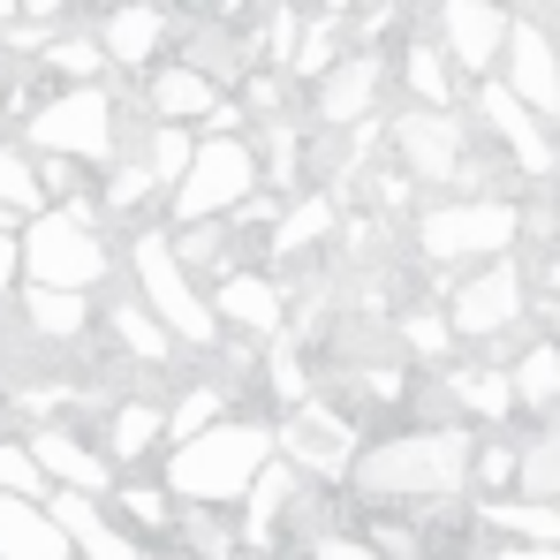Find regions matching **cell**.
<instances>
[{"mask_svg": "<svg viewBox=\"0 0 560 560\" xmlns=\"http://www.w3.org/2000/svg\"><path fill=\"white\" fill-rule=\"evenodd\" d=\"M61 401H77V386H61V378L8 386V409H15V417H31V424H61Z\"/></svg>", "mask_w": 560, "mask_h": 560, "instance_id": "b9f144b4", "label": "cell"}, {"mask_svg": "<svg viewBox=\"0 0 560 560\" xmlns=\"http://www.w3.org/2000/svg\"><path fill=\"white\" fill-rule=\"evenodd\" d=\"M401 84L417 106H455V61L440 54V38H409L401 46Z\"/></svg>", "mask_w": 560, "mask_h": 560, "instance_id": "4dcf8cb0", "label": "cell"}, {"mask_svg": "<svg viewBox=\"0 0 560 560\" xmlns=\"http://www.w3.org/2000/svg\"><path fill=\"white\" fill-rule=\"evenodd\" d=\"M46 197H38V160L23 144H0V220H31Z\"/></svg>", "mask_w": 560, "mask_h": 560, "instance_id": "d590c367", "label": "cell"}, {"mask_svg": "<svg viewBox=\"0 0 560 560\" xmlns=\"http://www.w3.org/2000/svg\"><path fill=\"white\" fill-rule=\"evenodd\" d=\"M15 15H23V0H0V31H8V23H15Z\"/></svg>", "mask_w": 560, "mask_h": 560, "instance_id": "c3c4849f", "label": "cell"}, {"mask_svg": "<svg viewBox=\"0 0 560 560\" xmlns=\"http://www.w3.org/2000/svg\"><path fill=\"white\" fill-rule=\"evenodd\" d=\"M386 144H394V167H401L409 183H432V189L463 183V197H477V189H469V129H463L455 106H409V114L386 129Z\"/></svg>", "mask_w": 560, "mask_h": 560, "instance_id": "9c48e42d", "label": "cell"}, {"mask_svg": "<svg viewBox=\"0 0 560 560\" xmlns=\"http://www.w3.org/2000/svg\"><path fill=\"white\" fill-rule=\"evenodd\" d=\"M0 492L46 500V469L31 463V447H23V440H8V432H0Z\"/></svg>", "mask_w": 560, "mask_h": 560, "instance_id": "7bdbcfd3", "label": "cell"}, {"mask_svg": "<svg viewBox=\"0 0 560 560\" xmlns=\"http://www.w3.org/2000/svg\"><path fill=\"white\" fill-rule=\"evenodd\" d=\"M553 46H560V38H553Z\"/></svg>", "mask_w": 560, "mask_h": 560, "instance_id": "f5cc1de1", "label": "cell"}, {"mask_svg": "<svg viewBox=\"0 0 560 560\" xmlns=\"http://www.w3.org/2000/svg\"><path fill=\"white\" fill-rule=\"evenodd\" d=\"M129 280H137L144 311H152V318L183 341L189 357H212V349H220V318H212L205 288L189 280V266L175 258L167 228H137V235H129Z\"/></svg>", "mask_w": 560, "mask_h": 560, "instance_id": "277c9868", "label": "cell"}, {"mask_svg": "<svg viewBox=\"0 0 560 560\" xmlns=\"http://www.w3.org/2000/svg\"><path fill=\"white\" fill-rule=\"evenodd\" d=\"M258 183V144L250 137H197V152H189V167L175 175L167 189V220L189 228V220H220V212H235Z\"/></svg>", "mask_w": 560, "mask_h": 560, "instance_id": "52a82bcc", "label": "cell"}, {"mask_svg": "<svg viewBox=\"0 0 560 560\" xmlns=\"http://www.w3.org/2000/svg\"><path fill=\"white\" fill-rule=\"evenodd\" d=\"M341 31H349V15H303V31H295V54H288V77H326L349 46H341Z\"/></svg>", "mask_w": 560, "mask_h": 560, "instance_id": "1f68e13d", "label": "cell"}, {"mask_svg": "<svg viewBox=\"0 0 560 560\" xmlns=\"http://www.w3.org/2000/svg\"><path fill=\"white\" fill-rule=\"evenodd\" d=\"M469 98H477V121L492 129V144L508 152V167H515V175H530V183H553V175H560L553 129H546V121H538L515 92H508V84H492V77H485Z\"/></svg>", "mask_w": 560, "mask_h": 560, "instance_id": "8fae6325", "label": "cell"}, {"mask_svg": "<svg viewBox=\"0 0 560 560\" xmlns=\"http://www.w3.org/2000/svg\"><path fill=\"white\" fill-rule=\"evenodd\" d=\"M167 447V401H144V394H129V401H114L106 409V463H144V455H160Z\"/></svg>", "mask_w": 560, "mask_h": 560, "instance_id": "d4e9b609", "label": "cell"}, {"mask_svg": "<svg viewBox=\"0 0 560 560\" xmlns=\"http://www.w3.org/2000/svg\"><path fill=\"white\" fill-rule=\"evenodd\" d=\"M378 84H386L378 46H349V54L318 77V92H311V121H318V129H357V121H372Z\"/></svg>", "mask_w": 560, "mask_h": 560, "instance_id": "e0dca14e", "label": "cell"}, {"mask_svg": "<svg viewBox=\"0 0 560 560\" xmlns=\"http://www.w3.org/2000/svg\"><path fill=\"white\" fill-rule=\"evenodd\" d=\"M546 341H553V349H560V295H553V303H546Z\"/></svg>", "mask_w": 560, "mask_h": 560, "instance_id": "7dc6e473", "label": "cell"}, {"mask_svg": "<svg viewBox=\"0 0 560 560\" xmlns=\"http://www.w3.org/2000/svg\"><path fill=\"white\" fill-rule=\"evenodd\" d=\"M38 197H46V205H84V197H92V167L38 152Z\"/></svg>", "mask_w": 560, "mask_h": 560, "instance_id": "60d3db41", "label": "cell"}, {"mask_svg": "<svg viewBox=\"0 0 560 560\" xmlns=\"http://www.w3.org/2000/svg\"><path fill=\"white\" fill-rule=\"evenodd\" d=\"M311 492H318V485L273 455V463L250 477V492H243V515H235V553H273L280 538H288V515H295Z\"/></svg>", "mask_w": 560, "mask_h": 560, "instance_id": "4fadbf2b", "label": "cell"}, {"mask_svg": "<svg viewBox=\"0 0 560 560\" xmlns=\"http://www.w3.org/2000/svg\"><path fill=\"white\" fill-rule=\"evenodd\" d=\"M508 0H440V54L463 69V77H492L500 69V46H508Z\"/></svg>", "mask_w": 560, "mask_h": 560, "instance_id": "9a60e30c", "label": "cell"}, {"mask_svg": "<svg viewBox=\"0 0 560 560\" xmlns=\"http://www.w3.org/2000/svg\"><path fill=\"white\" fill-rule=\"evenodd\" d=\"M38 61H46V77H61V84H98V69H106L92 31H54Z\"/></svg>", "mask_w": 560, "mask_h": 560, "instance_id": "836d02e7", "label": "cell"}, {"mask_svg": "<svg viewBox=\"0 0 560 560\" xmlns=\"http://www.w3.org/2000/svg\"><path fill=\"white\" fill-rule=\"evenodd\" d=\"M523 243V205L508 197H432L417 212V258L424 266H485Z\"/></svg>", "mask_w": 560, "mask_h": 560, "instance_id": "5b68a950", "label": "cell"}, {"mask_svg": "<svg viewBox=\"0 0 560 560\" xmlns=\"http://www.w3.org/2000/svg\"><path fill=\"white\" fill-rule=\"evenodd\" d=\"M212 106H220V84H212L205 69H189V61L152 69V84H144V114H152V121H183V129H197Z\"/></svg>", "mask_w": 560, "mask_h": 560, "instance_id": "603a6c76", "label": "cell"}, {"mask_svg": "<svg viewBox=\"0 0 560 560\" xmlns=\"http://www.w3.org/2000/svg\"><path fill=\"white\" fill-rule=\"evenodd\" d=\"M106 8H114V0H106ZM144 8H175V0H144Z\"/></svg>", "mask_w": 560, "mask_h": 560, "instance_id": "f907efd6", "label": "cell"}, {"mask_svg": "<svg viewBox=\"0 0 560 560\" xmlns=\"http://www.w3.org/2000/svg\"><path fill=\"white\" fill-rule=\"evenodd\" d=\"M394 334H401V349H409L417 364H447V357H455V326H447V311H401Z\"/></svg>", "mask_w": 560, "mask_h": 560, "instance_id": "74e56055", "label": "cell"}, {"mask_svg": "<svg viewBox=\"0 0 560 560\" xmlns=\"http://www.w3.org/2000/svg\"><path fill=\"white\" fill-rule=\"evenodd\" d=\"M220 417H235L228 378H197V386H183V394H167V447L189 440V432H212Z\"/></svg>", "mask_w": 560, "mask_h": 560, "instance_id": "f546056e", "label": "cell"}, {"mask_svg": "<svg viewBox=\"0 0 560 560\" xmlns=\"http://www.w3.org/2000/svg\"><path fill=\"white\" fill-rule=\"evenodd\" d=\"M175 546L197 560H235V523H220L212 508H175Z\"/></svg>", "mask_w": 560, "mask_h": 560, "instance_id": "8d00e7d4", "label": "cell"}, {"mask_svg": "<svg viewBox=\"0 0 560 560\" xmlns=\"http://www.w3.org/2000/svg\"><path fill=\"white\" fill-rule=\"evenodd\" d=\"M447 401L463 417H477V424H508L515 417V386H508L500 364H455L447 372Z\"/></svg>", "mask_w": 560, "mask_h": 560, "instance_id": "4316f807", "label": "cell"}, {"mask_svg": "<svg viewBox=\"0 0 560 560\" xmlns=\"http://www.w3.org/2000/svg\"><path fill=\"white\" fill-rule=\"evenodd\" d=\"M508 386H515V409L553 417L560 409V349L553 341H523V357L508 364Z\"/></svg>", "mask_w": 560, "mask_h": 560, "instance_id": "f1b7e54d", "label": "cell"}, {"mask_svg": "<svg viewBox=\"0 0 560 560\" xmlns=\"http://www.w3.org/2000/svg\"><path fill=\"white\" fill-rule=\"evenodd\" d=\"M106 334H114V349H121L129 364H175V357H183V341L144 311V295H137V288L106 303Z\"/></svg>", "mask_w": 560, "mask_h": 560, "instance_id": "cb8c5ba5", "label": "cell"}, {"mask_svg": "<svg viewBox=\"0 0 560 560\" xmlns=\"http://www.w3.org/2000/svg\"><path fill=\"white\" fill-rule=\"evenodd\" d=\"M98 197L84 205H38L23 228H15V266L31 288H77V295H98L106 273H114V243L98 228Z\"/></svg>", "mask_w": 560, "mask_h": 560, "instance_id": "3957f363", "label": "cell"}, {"mask_svg": "<svg viewBox=\"0 0 560 560\" xmlns=\"http://www.w3.org/2000/svg\"><path fill=\"white\" fill-rule=\"evenodd\" d=\"M515 492L523 500H560V424L515 447Z\"/></svg>", "mask_w": 560, "mask_h": 560, "instance_id": "d6a6232c", "label": "cell"}, {"mask_svg": "<svg viewBox=\"0 0 560 560\" xmlns=\"http://www.w3.org/2000/svg\"><path fill=\"white\" fill-rule=\"evenodd\" d=\"M357 447H364L357 417L334 409L326 394H311V401H295V409H280V417H273V455L288 469H303L311 485H341L349 463H357Z\"/></svg>", "mask_w": 560, "mask_h": 560, "instance_id": "ba28073f", "label": "cell"}, {"mask_svg": "<svg viewBox=\"0 0 560 560\" xmlns=\"http://www.w3.org/2000/svg\"><path fill=\"white\" fill-rule=\"evenodd\" d=\"M160 197V175L144 167V160H106V183H98V212H114V220H129L137 205H152Z\"/></svg>", "mask_w": 560, "mask_h": 560, "instance_id": "e575fe53", "label": "cell"}, {"mask_svg": "<svg viewBox=\"0 0 560 560\" xmlns=\"http://www.w3.org/2000/svg\"><path fill=\"white\" fill-rule=\"evenodd\" d=\"M469 447L477 440L463 424H409V432L364 440L341 485L364 508H447L469 492Z\"/></svg>", "mask_w": 560, "mask_h": 560, "instance_id": "6da1fadb", "label": "cell"}, {"mask_svg": "<svg viewBox=\"0 0 560 560\" xmlns=\"http://www.w3.org/2000/svg\"><path fill=\"white\" fill-rule=\"evenodd\" d=\"M189 152H197V129H183V121H152V137H144V167L160 175V189H175V175L189 167Z\"/></svg>", "mask_w": 560, "mask_h": 560, "instance_id": "f35d334b", "label": "cell"}, {"mask_svg": "<svg viewBox=\"0 0 560 560\" xmlns=\"http://www.w3.org/2000/svg\"><path fill=\"white\" fill-rule=\"evenodd\" d=\"M106 500H114V515H121V530H129V538H144V546H152V538H175V508H183V500H175L167 485L114 477V492H106Z\"/></svg>", "mask_w": 560, "mask_h": 560, "instance_id": "484cf974", "label": "cell"}, {"mask_svg": "<svg viewBox=\"0 0 560 560\" xmlns=\"http://www.w3.org/2000/svg\"><path fill=\"white\" fill-rule=\"evenodd\" d=\"M0 114H8V77H0Z\"/></svg>", "mask_w": 560, "mask_h": 560, "instance_id": "816d5d0a", "label": "cell"}, {"mask_svg": "<svg viewBox=\"0 0 560 560\" xmlns=\"http://www.w3.org/2000/svg\"><path fill=\"white\" fill-rule=\"evenodd\" d=\"M15 311H23V326L38 334V341H54V349H69V341H84L92 334V295H77V288H31V280H15Z\"/></svg>", "mask_w": 560, "mask_h": 560, "instance_id": "44dd1931", "label": "cell"}, {"mask_svg": "<svg viewBox=\"0 0 560 560\" xmlns=\"http://www.w3.org/2000/svg\"><path fill=\"white\" fill-rule=\"evenodd\" d=\"M469 485H477L485 500L515 492V447H508V440H477V447H469Z\"/></svg>", "mask_w": 560, "mask_h": 560, "instance_id": "ab89813d", "label": "cell"}, {"mask_svg": "<svg viewBox=\"0 0 560 560\" xmlns=\"http://www.w3.org/2000/svg\"><path fill=\"white\" fill-rule=\"evenodd\" d=\"M266 463H273V417H220L212 432H189L167 447L160 485L183 508H235Z\"/></svg>", "mask_w": 560, "mask_h": 560, "instance_id": "7a4b0ae2", "label": "cell"}, {"mask_svg": "<svg viewBox=\"0 0 560 560\" xmlns=\"http://www.w3.org/2000/svg\"><path fill=\"white\" fill-rule=\"evenodd\" d=\"M31 152H54V160H84V167H106L114 160V137H121V114H114V92L106 84H54V92L31 106L23 121Z\"/></svg>", "mask_w": 560, "mask_h": 560, "instance_id": "8992f818", "label": "cell"}, {"mask_svg": "<svg viewBox=\"0 0 560 560\" xmlns=\"http://www.w3.org/2000/svg\"><path fill=\"white\" fill-rule=\"evenodd\" d=\"M523 311H530V280H523L515 258H485V266H469V280H455V295H447V326H455V341H477V349L515 341Z\"/></svg>", "mask_w": 560, "mask_h": 560, "instance_id": "30bf717a", "label": "cell"}, {"mask_svg": "<svg viewBox=\"0 0 560 560\" xmlns=\"http://www.w3.org/2000/svg\"><path fill=\"white\" fill-rule=\"evenodd\" d=\"M492 560H560V546H508V553H492Z\"/></svg>", "mask_w": 560, "mask_h": 560, "instance_id": "bcb514c9", "label": "cell"}, {"mask_svg": "<svg viewBox=\"0 0 560 560\" xmlns=\"http://www.w3.org/2000/svg\"><path fill=\"white\" fill-rule=\"evenodd\" d=\"M0 560H77L61 523L46 515V500H23V492H0Z\"/></svg>", "mask_w": 560, "mask_h": 560, "instance_id": "7402d4cb", "label": "cell"}, {"mask_svg": "<svg viewBox=\"0 0 560 560\" xmlns=\"http://www.w3.org/2000/svg\"><path fill=\"white\" fill-rule=\"evenodd\" d=\"M205 303H212L220 334H228V326H243L250 341L288 334V280L266 273V266H235V273H220L212 288H205Z\"/></svg>", "mask_w": 560, "mask_h": 560, "instance_id": "5bb4252c", "label": "cell"}, {"mask_svg": "<svg viewBox=\"0 0 560 560\" xmlns=\"http://www.w3.org/2000/svg\"><path fill=\"white\" fill-rule=\"evenodd\" d=\"M15 280H23V266H15V228L0 220V303L15 295Z\"/></svg>", "mask_w": 560, "mask_h": 560, "instance_id": "f6af8a7d", "label": "cell"}, {"mask_svg": "<svg viewBox=\"0 0 560 560\" xmlns=\"http://www.w3.org/2000/svg\"><path fill=\"white\" fill-rule=\"evenodd\" d=\"M23 447H31V463L46 469V492H54V485H61V492H92V500L114 492V463L98 455L84 432H69V424H31Z\"/></svg>", "mask_w": 560, "mask_h": 560, "instance_id": "ac0fdd59", "label": "cell"}, {"mask_svg": "<svg viewBox=\"0 0 560 560\" xmlns=\"http://www.w3.org/2000/svg\"><path fill=\"white\" fill-rule=\"evenodd\" d=\"M303 560H378L372 538H357V530H311V546H303Z\"/></svg>", "mask_w": 560, "mask_h": 560, "instance_id": "ee69618b", "label": "cell"}, {"mask_svg": "<svg viewBox=\"0 0 560 560\" xmlns=\"http://www.w3.org/2000/svg\"><path fill=\"white\" fill-rule=\"evenodd\" d=\"M485 530H500V538H515V546H560V500H485V515H477Z\"/></svg>", "mask_w": 560, "mask_h": 560, "instance_id": "83f0119b", "label": "cell"}, {"mask_svg": "<svg viewBox=\"0 0 560 560\" xmlns=\"http://www.w3.org/2000/svg\"><path fill=\"white\" fill-rule=\"evenodd\" d=\"M98 54H106V69H160V54H167V8H144V0H114L106 15H98Z\"/></svg>", "mask_w": 560, "mask_h": 560, "instance_id": "d6986e66", "label": "cell"}, {"mask_svg": "<svg viewBox=\"0 0 560 560\" xmlns=\"http://www.w3.org/2000/svg\"><path fill=\"white\" fill-rule=\"evenodd\" d=\"M500 84L523 98L538 121H553V114H560V46H553V31H546V23H530V15H515V23H508Z\"/></svg>", "mask_w": 560, "mask_h": 560, "instance_id": "7c38bea8", "label": "cell"}, {"mask_svg": "<svg viewBox=\"0 0 560 560\" xmlns=\"http://www.w3.org/2000/svg\"><path fill=\"white\" fill-rule=\"evenodd\" d=\"M334 235H341V197L334 189H295V197H280V220L266 235V250L273 258H303V250H326Z\"/></svg>", "mask_w": 560, "mask_h": 560, "instance_id": "ffe728a7", "label": "cell"}, {"mask_svg": "<svg viewBox=\"0 0 560 560\" xmlns=\"http://www.w3.org/2000/svg\"><path fill=\"white\" fill-rule=\"evenodd\" d=\"M243 8H250V15H266V8H273V0H243Z\"/></svg>", "mask_w": 560, "mask_h": 560, "instance_id": "681fc988", "label": "cell"}, {"mask_svg": "<svg viewBox=\"0 0 560 560\" xmlns=\"http://www.w3.org/2000/svg\"><path fill=\"white\" fill-rule=\"evenodd\" d=\"M46 515L61 523V538H69V553L77 560H167V553H152L144 538H129L114 515H106V500H92V492H46Z\"/></svg>", "mask_w": 560, "mask_h": 560, "instance_id": "2e32d148", "label": "cell"}]
</instances>
